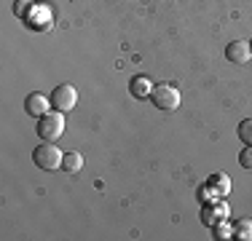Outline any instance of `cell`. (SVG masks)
Returning <instances> with one entry per match:
<instances>
[{
    "label": "cell",
    "mask_w": 252,
    "mask_h": 241,
    "mask_svg": "<svg viewBox=\"0 0 252 241\" xmlns=\"http://www.w3.org/2000/svg\"><path fill=\"white\" fill-rule=\"evenodd\" d=\"M64 134V113L62 110H49L46 116L38 118V137L46 142H57Z\"/></svg>",
    "instance_id": "1"
},
{
    "label": "cell",
    "mask_w": 252,
    "mask_h": 241,
    "mask_svg": "<svg viewBox=\"0 0 252 241\" xmlns=\"http://www.w3.org/2000/svg\"><path fill=\"white\" fill-rule=\"evenodd\" d=\"M62 158H64V153H59V148L54 142H40L38 148H35V153H32V161H35V166L38 169H43V172H57L59 166H62Z\"/></svg>",
    "instance_id": "2"
},
{
    "label": "cell",
    "mask_w": 252,
    "mask_h": 241,
    "mask_svg": "<svg viewBox=\"0 0 252 241\" xmlns=\"http://www.w3.org/2000/svg\"><path fill=\"white\" fill-rule=\"evenodd\" d=\"M151 102L158 110H177L180 107V91L175 86H169V83H158V86H153Z\"/></svg>",
    "instance_id": "3"
},
{
    "label": "cell",
    "mask_w": 252,
    "mask_h": 241,
    "mask_svg": "<svg viewBox=\"0 0 252 241\" xmlns=\"http://www.w3.org/2000/svg\"><path fill=\"white\" fill-rule=\"evenodd\" d=\"M51 107L54 110H62V113H70L73 107L78 105V91L73 83H62V86H57L51 91Z\"/></svg>",
    "instance_id": "4"
},
{
    "label": "cell",
    "mask_w": 252,
    "mask_h": 241,
    "mask_svg": "<svg viewBox=\"0 0 252 241\" xmlns=\"http://www.w3.org/2000/svg\"><path fill=\"white\" fill-rule=\"evenodd\" d=\"M225 57H228V62H231V64H247L252 59L250 40H233V43H228Z\"/></svg>",
    "instance_id": "5"
},
{
    "label": "cell",
    "mask_w": 252,
    "mask_h": 241,
    "mask_svg": "<svg viewBox=\"0 0 252 241\" xmlns=\"http://www.w3.org/2000/svg\"><path fill=\"white\" fill-rule=\"evenodd\" d=\"M228 204L225 201H209L204 207V214H201V222L204 225H218L220 220H228Z\"/></svg>",
    "instance_id": "6"
},
{
    "label": "cell",
    "mask_w": 252,
    "mask_h": 241,
    "mask_svg": "<svg viewBox=\"0 0 252 241\" xmlns=\"http://www.w3.org/2000/svg\"><path fill=\"white\" fill-rule=\"evenodd\" d=\"M49 107H51V99H46V96L38 94V91H32V94L25 99V110H27L32 118L46 116V113H49Z\"/></svg>",
    "instance_id": "7"
},
{
    "label": "cell",
    "mask_w": 252,
    "mask_h": 241,
    "mask_svg": "<svg viewBox=\"0 0 252 241\" xmlns=\"http://www.w3.org/2000/svg\"><path fill=\"white\" fill-rule=\"evenodd\" d=\"M129 91L134 99H151V94H153V81L148 75H134L129 81Z\"/></svg>",
    "instance_id": "8"
},
{
    "label": "cell",
    "mask_w": 252,
    "mask_h": 241,
    "mask_svg": "<svg viewBox=\"0 0 252 241\" xmlns=\"http://www.w3.org/2000/svg\"><path fill=\"white\" fill-rule=\"evenodd\" d=\"M207 185H209V188H212L215 193H218L220 198H223V196H228V193H231V177H228L225 172H215L212 177L207 180Z\"/></svg>",
    "instance_id": "9"
},
{
    "label": "cell",
    "mask_w": 252,
    "mask_h": 241,
    "mask_svg": "<svg viewBox=\"0 0 252 241\" xmlns=\"http://www.w3.org/2000/svg\"><path fill=\"white\" fill-rule=\"evenodd\" d=\"M62 169L64 172H70V174H75V172H81L83 169V155L81 153H64V158H62Z\"/></svg>",
    "instance_id": "10"
},
{
    "label": "cell",
    "mask_w": 252,
    "mask_h": 241,
    "mask_svg": "<svg viewBox=\"0 0 252 241\" xmlns=\"http://www.w3.org/2000/svg\"><path fill=\"white\" fill-rule=\"evenodd\" d=\"M233 236L242 241H252V220H236L233 222Z\"/></svg>",
    "instance_id": "11"
},
{
    "label": "cell",
    "mask_w": 252,
    "mask_h": 241,
    "mask_svg": "<svg viewBox=\"0 0 252 241\" xmlns=\"http://www.w3.org/2000/svg\"><path fill=\"white\" fill-rule=\"evenodd\" d=\"M239 140L244 145H252V118H244L239 123Z\"/></svg>",
    "instance_id": "12"
},
{
    "label": "cell",
    "mask_w": 252,
    "mask_h": 241,
    "mask_svg": "<svg viewBox=\"0 0 252 241\" xmlns=\"http://www.w3.org/2000/svg\"><path fill=\"white\" fill-rule=\"evenodd\" d=\"M239 164H242V169L252 172V145H244V150L239 153Z\"/></svg>",
    "instance_id": "13"
},
{
    "label": "cell",
    "mask_w": 252,
    "mask_h": 241,
    "mask_svg": "<svg viewBox=\"0 0 252 241\" xmlns=\"http://www.w3.org/2000/svg\"><path fill=\"white\" fill-rule=\"evenodd\" d=\"M215 228V233H218V239H231L233 236V228L228 225V220H220L218 225H212Z\"/></svg>",
    "instance_id": "14"
},
{
    "label": "cell",
    "mask_w": 252,
    "mask_h": 241,
    "mask_svg": "<svg viewBox=\"0 0 252 241\" xmlns=\"http://www.w3.org/2000/svg\"><path fill=\"white\" fill-rule=\"evenodd\" d=\"M27 5H30V0H22L19 5H14V11H16V14H25V11H27Z\"/></svg>",
    "instance_id": "15"
},
{
    "label": "cell",
    "mask_w": 252,
    "mask_h": 241,
    "mask_svg": "<svg viewBox=\"0 0 252 241\" xmlns=\"http://www.w3.org/2000/svg\"><path fill=\"white\" fill-rule=\"evenodd\" d=\"M250 48H252V40H250Z\"/></svg>",
    "instance_id": "16"
}]
</instances>
